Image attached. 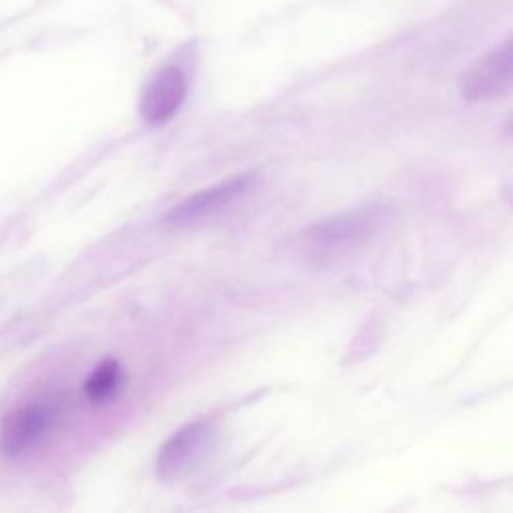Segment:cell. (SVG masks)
I'll return each instance as SVG.
<instances>
[{
  "label": "cell",
  "mask_w": 513,
  "mask_h": 513,
  "mask_svg": "<svg viewBox=\"0 0 513 513\" xmlns=\"http://www.w3.org/2000/svg\"><path fill=\"white\" fill-rule=\"evenodd\" d=\"M389 221L385 207H369L335 215L305 229L295 245L301 255L315 261L335 259L375 237Z\"/></svg>",
  "instance_id": "cell-1"
},
{
  "label": "cell",
  "mask_w": 513,
  "mask_h": 513,
  "mask_svg": "<svg viewBox=\"0 0 513 513\" xmlns=\"http://www.w3.org/2000/svg\"><path fill=\"white\" fill-rule=\"evenodd\" d=\"M213 439L215 427L209 421H195L177 429L157 453V475L165 481L187 477L207 457Z\"/></svg>",
  "instance_id": "cell-2"
},
{
  "label": "cell",
  "mask_w": 513,
  "mask_h": 513,
  "mask_svg": "<svg viewBox=\"0 0 513 513\" xmlns=\"http://www.w3.org/2000/svg\"><path fill=\"white\" fill-rule=\"evenodd\" d=\"M513 83V45L507 41L501 49L475 61L459 79V91L467 101H487L509 93Z\"/></svg>",
  "instance_id": "cell-3"
},
{
  "label": "cell",
  "mask_w": 513,
  "mask_h": 513,
  "mask_svg": "<svg viewBox=\"0 0 513 513\" xmlns=\"http://www.w3.org/2000/svg\"><path fill=\"white\" fill-rule=\"evenodd\" d=\"M251 183H253V175L245 173V175L231 177L223 183H217L209 189H203V191L187 197L179 205H175L167 215V223H171L175 227H187V225L199 223L205 217L225 209L241 195H245L249 191Z\"/></svg>",
  "instance_id": "cell-4"
},
{
  "label": "cell",
  "mask_w": 513,
  "mask_h": 513,
  "mask_svg": "<svg viewBox=\"0 0 513 513\" xmlns=\"http://www.w3.org/2000/svg\"><path fill=\"white\" fill-rule=\"evenodd\" d=\"M55 415V405L45 401L13 409L0 427V447L9 455L23 453L51 429Z\"/></svg>",
  "instance_id": "cell-5"
},
{
  "label": "cell",
  "mask_w": 513,
  "mask_h": 513,
  "mask_svg": "<svg viewBox=\"0 0 513 513\" xmlns=\"http://www.w3.org/2000/svg\"><path fill=\"white\" fill-rule=\"evenodd\" d=\"M185 99V73L179 67H165L145 87L139 103V113L149 125H165L181 111Z\"/></svg>",
  "instance_id": "cell-6"
},
{
  "label": "cell",
  "mask_w": 513,
  "mask_h": 513,
  "mask_svg": "<svg viewBox=\"0 0 513 513\" xmlns=\"http://www.w3.org/2000/svg\"><path fill=\"white\" fill-rule=\"evenodd\" d=\"M121 381H123L121 365L117 361H105L89 375L85 383V393L89 401L103 403L117 393Z\"/></svg>",
  "instance_id": "cell-7"
}]
</instances>
